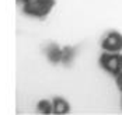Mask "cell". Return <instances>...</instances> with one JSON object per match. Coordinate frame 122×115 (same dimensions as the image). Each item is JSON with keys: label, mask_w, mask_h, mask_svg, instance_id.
Here are the masks:
<instances>
[{"label": "cell", "mask_w": 122, "mask_h": 115, "mask_svg": "<svg viewBox=\"0 0 122 115\" xmlns=\"http://www.w3.org/2000/svg\"><path fill=\"white\" fill-rule=\"evenodd\" d=\"M55 0H27L23 3V11L30 17L45 18L55 7Z\"/></svg>", "instance_id": "obj_1"}, {"label": "cell", "mask_w": 122, "mask_h": 115, "mask_svg": "<svg viewBox=\"0 0 122 115\" xmlns=\"http://www.w3.org/2000/svg\"><path fill=\"white\" fill-rule=\"evenodd\" d=\"M101 49L104 52H115L121 53L122 51V34L118 31H108L102 35L100 41Z\"/></svg>", "instance_id": "obj_2"}, {"label": "cell", "mask_w": 122, "mask_h": 115, "mask_svg": "<svg viewBox=\"0 0 122 115\" xmlns=\"http://www.w3.org/2000/svg\"><path fill=\"white\" fill-rule=\"evenodd\" d=\"M100 66L110 73L111 76H115L118 72H121V63H119V53L115 52H104L100 56Z\"/></svg>", "instance_id": "obj_3"}, {"label": "cell", "mask_w": 122, "mask_h": 115, "mask_svg": "<svg viewBox=\"0 0 122 115\" xmlns=\"http://www.w3.org/2000/svg\"><path fill=\"white\" fill-rule=\"evenodd\" d=\"M77 46H72V45H66L62 48V58H61V63L65 66H70L73 63V60L77 56Z\"/></svg>", "instance_id": "obj_4"}, {"label": "cell", "mask_w": 122, "mask_h": 115, "mask_svg": "<svg viewBox=\"0 0 122 115\" xmlns=\"http://www.w3.org/2000/svg\"><path fill=\"white\" fill-rule=\"evenodd\" d=\"M45 55L48 58V60L51 63L56 65L61 63V58H62V46H59L58 44H49L45 48Z\"/></svg>", "instance_id": "obj_5"}, {"label": "cell", "mask_w": 122, "mask_h": 115, "mask_svg": "<svg viewBox=\"0 0 122 115\" xmlns=\"http://www.w3.org/2000/svg\"><path fill=\"white\" fill-rule=\"evenodd\" d=\"M52 107H53V114H69L70 112V105L62 97H56L52 101Z\"/></svg>", "instance_id": "obj_6"}, {"label": "cell", "mask_w": 122, "mask_h": 115, "mask_svg": "<svg viewBox=\"0 0 122 115\" xmlns=\"http://www.w3.org/2000/svg\"><path fill=\"white\" fill-rule=\"evenodd\" d=\"M37 111L41 112V114H53L52 101H49V100H41L37 104Z\"/></svg>", "instance_id": "obj_7"}, {"label": "cell", "mask_w": 122, "mask_h": 115, "mask_svg": "<svg viewBox=\"0 0 122 115\" xmlns=\"http://www.w3.org/2000/svg\"><path fill=\"white\" fill-rule=\"evenodd\" d=\"M114 77H115V84H117V87L122 91V70L121 72H118Z\"/></svg>", "instance_id": "obj_8"}, {"label": "cell", "mask_w": 122, "mask_h": 115, "mask_svg": "<svg viewBox=\"0 0 122 115\" xmlns=\"http://www.w3.org/2000/svg\"><path fill=\"white\" fill-rule=\"evenodd\" d=\"M119 63H121V70H122V55L119 53Z\"/></svg>", "instance_id": "obj_9"}, {"label": "cell", "mask_w": 122, "mask_h": 115, "mask_svg": "<svg viewBox=\"0 0 122 115\" xmlns=\"http://www.w3.org/2000/svg\"><path fill=\"white\" fill-rule=\"evenodd\" d=\"M121 107H122V97H121Z\"/></svg>", "instance_id": "obj_10"}]
</instances>
